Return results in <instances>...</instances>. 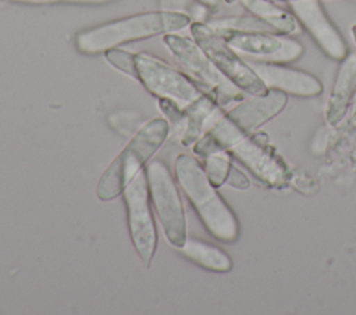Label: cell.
Returning a JSON list of instances; mask_svg holds the SVG:
<instances>
[{
    "label": "cell",
    "instance_id": "cell-1",
    "mask_svg": "<svg viewBox=\"0 0 356 315\" xmlns=\"http://www.w3.org/2000/svg\"><path fill=\"white\" fill-rule=\"evenodd\" d=\"M191 24V17L184 12L164 10L140 12L78 32L75 46L83 54H97L134 40L172 33Z\"/></svg>",
    "mask_w": 356,
    "mask_h": 315
},
{
    "label": "cell",
    "instance_id": "cell-2",
    "mask_svg": "<svg viewBox=\"0 0 356 315\" xmlns=\"http://www.w3.org/2000/svg\"><path fill=\"white\" fill-rule=\"evenodd\" d=\"M178 185L196 210L211 236L232 243L239 236V223L224 198L217 191L200 161L189 154H179L174 161Z\"/></svg>",
    "mask_w": 356,
    "mask_h": 315
},
{
    "label": "cell",
    "instance_id": "cell-3",
    "mask_svg": "<svg viewBox=\"0 0 356 315\" xmlns=\"http://www.w3.org/2000/svg\"><path fill=\"white\" fill-rule=\"evenodd\" d=\"M168 133L170 124L165 118L146 122L102 173L96 189L99 200L108 201L122 194L131 179L163 146Z\"/></svg>",
    "mask_w": 356,
    "mask_h": 315
},
{
    "label": "cell",
    "instance_id": "cell-4",
    "mask_svg": "<svg viewBox=\"0 0 356 315\" xmlns=\"http://www.w3.org/2000/svg\"><path fill=\"white\" fill-rule=\"evenodd\" d=\"M163 42L177 61L188 71L189 76L196 80L200 89L211 96L221 107L235 101L239 103L249 96L216 68L195 40L174 33H165Z\"/></svg>",
    "mask_w": 356,
    "mask_h": 315
},
{
    "label": "cell",
    "instance_id": "cell-5",
    "mask_svg": "<svg viewBox=\"0 0 356 315\" xmlns=\"http://www.w3.org/2000/svg\"><path fill=\"white\" fill-rule=\"evenodd\" d=\"M191 35L216 68L246 94H260L267 90L252 65L241 57L207 22H192Z\"/></svg>",
    "mask_w": 356,
    "mask_h": 315
},
{
    "label": "cell",
    "instance_id": "cell-6",
    "mask_svg": "<svg viewBox=\"0 0 356 315\" xmlns=\"http://www.w3.org/2000/svg\"><path fill=\"white\" fill-rule=\"evenodd\" d=\"M135 79L157 99H170L185 107L204 92L189 75L149 53H135Z\"/></svg>",
    "mask_w": 356,
    "mask_h": 315
},
{
    "label": "cell",
    "instance_id": "cell-7",
    "mask_svg": "<svg viewBox=\"0 0 356 315\" xmlns=\"http://www.w3.org/2000/svg\"><path fill=\"white\" fill-rule=\"evenodd\" d=\"M216 31L246 61L289 64L299 60L305 51L300 42L274 31Z\"/></svg>",
    "mask_w": 356,
    "mask_h": 315
},
{
    "label": "cell",
    "instance_id": "cell-8",
    "mask_svg": "<svg viewBox=\"0 0 356 315\" xmlns=\"http://www.w3.org/2000/svg\"><path fill=\"white\" fill-rule=\"evenodd\" d=\"M149 193L154 211L161 222L170 244L179 248L186 241V219L179 190L170 169L161 161H152L146 167Z\"/></svg>",
    "mask_w": 356,
    "mask_h": 315
},
{
    "label": "cell",
    "instance_id": "cell-9",
    "mask_svg": "<svg viewBox=\"0 0 356 315\" xmlns=\"http://www.w3.org/2000/svg\"><path fill=\"white\" fill-rule=\"evenodd\" d=\"M132 244L146 266L152 265L157 248V228L150 205L146 168H142L122 191Z\"/></svg>",
    "mask_w": 356,
    "mask_h": 315
},
{
    "label": "cell",
    "instance_id": "cell-10",
    "mask_svg": "<svg viewBox=\"0 0 356 315\" xmlns=\"http://www.w3.org/2000/svg\"><path fill=\"white\" fill-rule=\"evenodd\" d=\"M286 6L327 57L337 61L346 57L348 44L325 12L321 0H295Z\"/></svg>",
    "mask_w": 356,
    "mask_h": 315
},
{
    "label": "cell",
    "instance_id": "cell-11",
    "mask_svg": "<svg viewBox=\"0 0 356 315\" xmlns=\"http://www.w3.org/2000/svg\"><path fill=\"white\" fill-rule=\"evenodd\" d=\"M228 153L246 165L256 178L271 187H284L288 185L291 172L280 154L257 136H243Z\"/></svg>",
    "mask_w": 356,
    "mask_h": 315
},
{
    "label": "cell",
    "instance_id": "cell-12",
    "mask_svg": "<svg viewBox=\"0 0 356 315\" xmlns=\"http://www.w3.org/2000/svg\"><path fill=\"white\" fill-rule=\"evenodd\" d=\"M267 89H278L298 97H316L323 92V83L313 74L292 68L288 64L248 61Z\"/></svg>",
    "mask_w": 356,
    "mask_h": 315
},
{
    "label": "cell",
    "instance_id": "cell-13",
    "mask_svg": "<svg viewBox=\"0 0 356 315\" xmlns=\"http://www.w3.org/2000/svg\"><path fill=\"white\" fill-rule=\"evenodd\" d=\"M286 103V93L278 89H267L260 94H252L249 99L245 97L225 115L248 135L280 114Z\"/></svg>",
    "mask_w": 356,
    "mask_h": 315
},
{
    "label": "cell",
    "instance_id": "cell-14",
    "mask_svg": "<svg viewBox=\"0 0 356 315\" xmlns=\"http://www.w3.org/2000/svg\"><path fill=\"white\" fill-rule=\"evenodd\" d=\"M356 90V53H348L339 61L334 86L325 105V121L331 126L339 125L348 112Z\"/></svg>",
    "mask_w": 356,
    "mask_h": 315
},
{
    "label": "cell",
    "instance_id": "cell-15",
    "mask_svg": "<svg viewBox=\"0 0 356 315\" xmlns=\"http://www.w3.org/2000/svg\"><path fill=\"white\" fill-rule=\"evenodd\" d=\"M185 110V128L181 136L184 146L195 144L209 128L222 115L221 105L207 93L200 96L193 103L184 107Z\"/></svg>",
    "mask_w": 356,
    "mask_h": 315
},
{
    "label": "cell",
    "instance_id": "cell-16",
    "mask_svg": "<svg viewBox=\"0 0 356 315\" xmlns=\"http://www.w3.org/2000/svg\"><path fill=\"white\" fill-rule=\"evenodd\" d=\"M241 4L249 14L261 19L274 32L292 36L302 31V26L292 11L284 8L280 3L271 0H241Z\"/></svg>",
    "mask_w": 356,
    "mask_h": 315
},
{
    "label": "cell",
    "instance_id": "cell-17",
    "mask_svg": "<svg viewBox=\"0 0 356 315\" xmlns=\"http://www.w3.org/2000/svg\"><path fill=\"white\" fill-rule=\"evenodd\" d=\"M179 251L184 257L209 271L228 272L232 268V259L222 248L199 239L188 237Z\"/></svg>",
    "mask_w": 356,
    "mask_h": 315
},
{
    "label": "cell",
    "instance_id": "cell-18",
    "mask_svg": "<svg viewBox=\"0 0 356 315\" xmlns=\"http://www.w3.org/2000/svg\"><path fill=\"white\" fill-rule=\"evenodd\" d=\"M231 167V154L228 151H218L204 157L206 175L210 183L217 189L227 182Z\"/></svg>",
    "mask_w": 356,
    "mask_h": 315
},
{
    "label": "cell",
    "instance_id": "cell-19",
    "mask_svg": "<svg viewBox=\"0 0 356 315\" xmlns=\"http://www.w3.org/2000/svg\"><path fill=\"white\" fill-rule=\"evenodd\" d=\"M207 24L214 29H235V31H273L261 19L254 15H229L209 19Z\"/></svg>",
    "mask_w": 356,
    "mask_h": 315
},
{
    "label": "cell",
    "instance_id": "cell-20",
    "mask_svg": "<svg viewBox=\"0 0 356 315\" xmlns=\"http://www.w3.org/2000/svg\"><path fill=\"white\" fill-rule=\"evenodd\" d=\"M159 6L164 11L188 14L192 22H207L211 10V7L197 0H159Z\"/></svg>",
    "mask_w": 356,
    "mask_h": 315
},
{
    "label": "cell",
    "instance_id": "cell-21",
    "mask_svg": "<svg viewBox=\"0 0 356 315\" xmlns=\"http://www.w3.org/2000/svg\"><path fill=\"white\" fill-rule=\"evenodd\" d=\"M104 58L108 61L111 67L124 72L125 75L135 78V54L118 47H113L106 50Z\"/></svg>",
    "mask_w": 356,
    "mask_h": 315
},
{
    "label": "cell",
    "instance_id": "cell-22",
    "mask_svg": "<svg viewBox=\"0 0 356 315\" xmlns=\"http://www.w3.org/2000/svg\"><path fill=\"white\" fill-rule=\"evenodd\" d=\"M159 107L163 111V114L172 122V125L181 128L184 132L185 121H186L184 107L170 99H159Z\"/></svg>",
    "mask_w": 356,
    "mask_h": 315
},
{
    "label": "cell",
    "instance_id": "cell-23",
    "mask_svg": "<svg viewBox=\"0 0 356 315\" xmlns=\"http://www.w3.org/2000/svg\"><path fill=\"white\" fill-rule=\"evenodd\" d=\"M227 183L239 190H245L250 185L248 176L242 171H239L236 167H231L228 178H227Z\"/></svg>",
    "mask_w": 356,
    "mask_h": 315
},
{
    "label": "cell",
    "instance_id": "cell-24",
    "mask_svg": "<svg viewBox=\"0 0 356 315\" xmlns=\"http://www.w3.org/2000/svg\"><path fill=\"white\" fill-rule=\"evenodd\" d=\"M26 4H56V3H75V4H103L114 0H10Z\"/></svg>",
    "mask_w": 356,
    "mask_h": 315
},
{
    "label": "cell",
    "instance_id": "cell-25",
    "mask_svg": "<svg viewBox=\"0 0 356 315\" xmlns=\"http://www.w3.org/2000/svg\"><path fill=\"white\" fill-rule=\"evenodd\" d=\"M346 122L349 126L352 128H356V90L353 93V97L350 100V104H349V108H348V112H346V117H345Z\"/></svg>",
    "mask_w": 356,
    "mask_h": 315
},
{
    "label": "cell",
    "instance_id": "cell-26",
    "mask_svg": "<svg viewBox=\"0 0 356 315\" xmlns=\"http://www.w3.org/2000/svg\"><path fill=\"white\" fill-rule=\"evenodd\" d=\"M197 1H200V3H203V4H206V6H209V7H216L217 6V3H218V0H197Z\"/></svg>",
    "mask_w": 356,
    "mask_h": 315
},
{
    "label": "cell",
    "instance_id": "cell-27",
    "mask_svg": "<svg viewBox=\"0 0 356 315\" xmlns=\"http://www.w3.org/2000/svg\"><path fill=\"white\" fill-rule=\"evenodd\" d=\"M350 32H352V37H353V40H355V43H356V24H355V25H352Z\"/></svg>",
    "mask_w": 356,
    "mask_h": 315
},
{
    "label": "cell",
    "instance_id": "cell-28",
    "mask_svg": "<svg viewBox=\"0 0 356 315\" xmlns=\"http://www.w3.org/2000/svg\"><path fill=\"white\" fill-rule=\"evenodd\" d=\"M227 4H234V3H236V1H241V0H224Z\"/></svg>",
    "mask_w": 356,
    "mask_h": 315
},
{
    "label": "cell",
    "instance_id": "cell-29",
    "mask_svg": "<svg viewBox=\"0 0 356 315\" xmlns=\"http://www.w3.org/2000/svg\"><path fill=\"white\" fill-rule=\"evenodd\" d=\"M271 1H275V3H280V4L284 3V0H271Z\"/></svg>",
    "mask_w": 356,
    "mask_h": 315
},
{
    "label": "cell",
    "instance_id": "cell-30",
    "mask_svg": "<svg viewBox=\"0 0 356 315\" xmlns=\"http://www.w3.org/2000/svg\"><path fill=\"white\" fill-rule=\"evenodd\" d=\"M0 6H1V1H0Z\"/></svg>",
    "mask_w": 356,
    "mask_h": 315
}]
</instances>
